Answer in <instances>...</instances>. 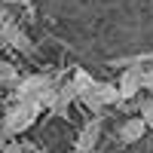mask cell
<instances>
[{
	"label": "cell",
	"mask_w": 153,
	"mask_h": 153,
	"mask_svg": "<svg viewBox=\"0 0 153 153\" xmlns=\"http://www.w3.org/2000/svg\"><path fill=\"white\" fill-rule=\"evenodd\" d=\"M141 120H144L147 129L153 132V101H150V98H144V101H141Z\"/></svg>",
	"instance_id": "cell-11"
},
{
	"label": "cell",
	"mask_w": 153,
	"mask_h": 153,
	"mask_svg": "<svg viewBox=\"0 0 153 153\" xmlns=\"http://www.w3.org/2000/svg\"><path fill=\"white\" fill-rule=\"evenodd\" d=\"M0 83H3V86H16L19 83L16 65H9V61H3V58H0Z\"/></svg>",
	"instance_id": "cell-10"
},
{
	"label": "cell",
	"mask_w": 153,
	"mask_h": 153,
	"mask_svg": "<svg viewBox=\"0 0 153 153\" xmlns=\"http://www.w3.org/2000/svg\"><path fill=\"white\" fill-rule=\"evenodd\" d=\"M71 80H74V86H76V95H83V92H95L98 83H101V80H95V76L89 74V71H83V68H76Z\"/></svg>",
	"instance_id": "cell-8"
},
{
	"label": "cell",
	"mask_w": 153,
	"mask_h": 153,
	"mask_svg": "<svg viewBox=\"0 0 153 153\" xmlns=\"http://www.w3.org/2000/svg\"><path fill=\"white\" fill-rule=\"evenodd\" d=\"M55 92V83L49 80L46 74H31V76H19L16 83V98H31V101H40L46 107L49 98Z\"/></svg>",
	"instance_id": "cell-2"
},
{
	"label": "cell",
	"mask_w": 153,
	"mask_h": 153,
	"mask_svg": "<svg viewBox=\"0 0 153 153\" xmlns=\"http://www.w3.org/2000/svg\"><path fill=\"white\" fill-rule=\"evenodd\" d=\"M74 101H76V86H74V80H68V83L55 86V92H52V98H49L46 110H52L55 117H68V110H71Z\"/></svg>",
	"instance_id": "cell-4"
},
{
	"label": "cell",
	"mask_w": 153,
	"mask_h": 153,
	"mask_svg": "<svg viewBox=\"0 0 153 153\" xmlns=\"http://www.w3.org/2000/svg\"><path fill=\"white\" fill-rule=\"evenodd\" d=\"M43 110H46V107L40 104V101L16 98V104H12V107L6 110V117H3V129H0L3 138H16V135H22V132H28Z\"/></svg>",
	"instance_id": "cell-1"
},
{
	"label": "cell",
	"mask_w": 153,
	"mask_h": 153,
	"mask_svg": "<svg viewBox=\"0 0 153 153\" xmlns=\"http://www.w3.org/2000/svg\"><path fill=\"white\" fill-rule=\"evenodd\" d=\"M0 37H3V43H6L9 49H16V52H22V55H34L31 37L25 34L12 19H3V22H0Z\"/></svg>",
	"instance_id": "cell-3"
},
{
	"label": "cell",
	"mask_w": 153,
	"mask_h": 153,
	"mask_svg": "<svg viewBox=\"0 0 153 153\" xmlns=\"http://www.w3.org/2000/svg\"><path fill=\"white\" fill-rule=\"evenodd\" d=\"M0 153H25V147H22L19 141H9V144H6L3 150H0Z\"/></svg>",
	"instance_id": "cell-13"
},
{
	"label": "cell",
	"mask_w": 153,
	"mask_h": 153,
	"mask_svg": "<svg viewBox=\"0 0 153 153\" xmlns=\"http://www.w3.org/2000/svg\"><path fill=\"white\" fill-rule=\"evenodd\" d=\"M141 89H144V92H153V68H144V76H141Z\"/></svg>",
	"instance_id": "cell-12"
},
{
	"label": "cell",
	"mask_w": 153,
	"mask_h": 153,
	"mask_svg": "<svg viewBox=\"0 0 153 153\" xmlns=\"http://www.w3.org/2000/svg\"><path fill=\"white\" fill-rule=\"evenodd\" d=\"M98 95H101V101L110 107V104H120L123 101V95H120V86L117 83H98Z\"/></svg>",
	"instance_id": "cell-9"
},
{
	"label": "cell",
	"mask_w": 153,
	"mask_h": 153,
	"mask_svg": "<svg viewBox=\"0 0 153 153\" xmlns=\"http://www.w3.org/2000/svg\"><path fill=\"white\" fill-rule=\"evenodd\" d=\"M34 153H46V150H34Z\"/></svg>",
	"instance_id": "cell-15"
},
{
	"label": "cell",
	"mask_w": 153,
	"mask_h": 153,
	"mask_svg": "<svg viewBox=\"0 0 153 153\" xmlns=\"http://www.w3.org/2000/svg\"><path fill=\"white\" fill-rule=\"evenodd\" d=\"M144 132H147V126H144V120H141V113H138V117H129V120L120 123L117 138H120L123 144H135V141H141V138H144Z\"/></svg>",
	"instance_id": "cell-7"
},
{
	"label": "cell",
	"mask_w": 153,
	"mask_h": 153,
	"mask_svg": "<svg viewBox=\"0 0 153 153\" xmlns=\"http://www.w3.org/2000/svg\"><path fill=\"white\" fill-rule=\"evenodd\" d=\"M101 141V120L92 117L89 123H83V129L76 132V141H74V153H92Z\"/></svg>",
	"instance_id": "cell-5"
},
{
	"label": "cell",
	"mask_w": 153,
	"mask_h": 153,
	"mask_svg": "<svg viewBox=\"0 0 153 153\" xmlns=\"http://www.w3.org/2000/svg\"><path fill=\"white\" fill-rule=\"evenodd\" d=\"M141 76H144V65H138V61H129V68L123 71V76H120V95H123V101H129V98H135L138 92H144L141 89Z\"/></svg>",
	"instance_id": "cell-6"
},
{
	"label": "cell",
	"mask_w": 153,
	"mask_h": 153,
	"mask_svg": "<svg viewBox=\"0 0 153 153\" xmlns=\"http://www.w3.org/2000/svg\"><path fill=\"white\" fill-rule=\"evenodd\" d=\"M22 6H28V9H34V0H19Z\"/></svg>",
	"instance_id": "cell-14"
}]
</instances>
